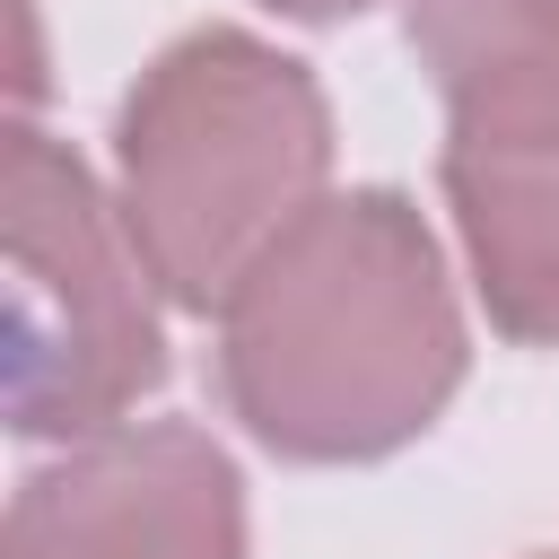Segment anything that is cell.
Wrapping results in <instances>:
<instances>
[{
	"mask_svg": "<svg viewBox=\"0 0 559 559\" xmlns=\"http://www.w3.org/2000/svg\"><path fill=\"white\" fill-rule=\"evenodd\" d=\"M210 323L227 419L306 472L419 445L472 376L445 245L393 183L323 192Z\"/></svg>",
	"mask_w": 559,
	"mask_h": 559,
	"instance_id": "cell-1",
	"label": "cell"
},
{
	"mask_svg": "<svg viewBox=\"0 0 559 559\" xmlns=\"http://www.w3.org/2000/svg\"><path fill=\"white\" fill-rule=\"evenodd\" d=\"M533 559H559V550H533Z\"/></svg>",
	"mask_w": 559,
	"mask_h": 559,
	"instance_id": "cell-8",
	"label": "cell"
},
{
	"mask_svg": "<svg viewBox=\"0 0 559 559\" xmlns=\"http://www.w3.org/2000/svg\"><path fill=\"white\" fill-rule=\"evenodd\" d=\"M402 44L445 131L559 140V0H402Z\"/></svg>",
	"mask_w": 559,
	"mask_h": 559,
	"instance_id": "cell-6",
	"label": "cell"
},
{
	"mask_svg": "<svg viewBox=\"0 0 559 559\" xmlns=\"http://www.w3.org/2000/svg\"><path fill=\"white\" fill-rule=\"evenodd\" d=\"M323 192L332 96L253 26L175 35L114 105V210L183 314H218Z\"/></svg>",
	"mask_w": 559,
	"mask_h": 559,
	"instance_id": "cell-2",
	"label": "cell"
},
{
	"mask_svg": "<svg viewBox=\"0 0 559 559\" xmlns=\"http://www.w3.org/2000/svg\"><path fill=\"white\" fill-rule=\"evenodd\" d=\"M0 559H253L245 472L192 419H122L17 480Z\"/></svg>",
	"mask_w": 559,
	"mask_h": 559,
	"instance_id": "cell-4",
	"label": "cell"
},
{
	"mask_svg": "<svg viewBox=\"0 0 559 559\" xmlns=\"http://www.w3.org/2000/svg\"><path fill=\"white\" fill-rule=\"evenodd\" d=\"M271 17H297V26H341V17H367L376 0H253Z\"/></svg>",
	"mask_w": 559,
	"mask_h": 559,
	"instance_id": "cell-7",
	"label": "cell"
},
{
	"mask_svg": "<svg viewBox=\"0 0 559 559\" xmlns=\"http://www.w3.org/2000/svg\"><path fill=\"white\" fill-rule=\"evenodd\" d=\"M437 192L498 341L559 349V140L445 131Z\"/></svg>",
	"mask_w": 559,
	"mask_h": 559,
	"instance_id": "cell-5",
	"label": "cell"
},
{
	"mask_svg": "<svg viewBox=\"0 0 559 559\" xmlns=\"http://www.w3.org/2000/svg\"><path fill=\"white\" fill-rule=\"evenodd\" d=\"M0 227H9V428L26 445H79L122 428L166 384L157 280L87 175V157L35 122L9 131L0 157Z\"/></svg>",
	"mask_w": 559,
	"mask_h": 559,
	"instance_id": "cell-3",
	"label": "cell"
}]
</instances>
